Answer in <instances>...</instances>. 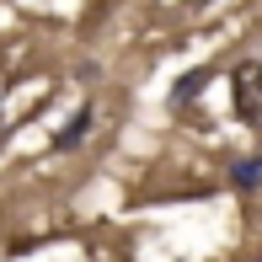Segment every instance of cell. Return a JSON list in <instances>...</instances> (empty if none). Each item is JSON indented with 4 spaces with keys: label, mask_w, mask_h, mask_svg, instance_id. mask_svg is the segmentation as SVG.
<instances>
[{
    "label": "cell",
    "mask_w": 262,
    "mask_h": 262,
    "mask_svg": "<svg viewBox=\"0 0 262 262\" xmlns=\"http://www.w3.org/2000/svg\"><path fill=\"white\" fill-rule=\"evenodd\" d=\"M230 102H235V118L262 134V59H246L230 70Z\"/></svg>",
    "instance_id": "obj_1"
},
{
    "label": "cell",
    "mask_w": 262,
    "mask_h": 262,
    "mask_svg": "<svg viewBox=\"0 0 262 262\" xmlns=\"http://www.w3.org/2000/svg\"><path fill=\"white\" fill-rule=\"evenodd\" d=\"M91 123H97V113H91V102H80V107H75V118H70V123L54 134V150H75L80 139L91 134Z\"/></svg>",
    "instance_id": "obj_2"
},
{
    "label": "cell",
    "mask_w": 262,
    "mask_h": 262,
    "mask_svg": "<svg viewBox=\"0 0 262 262\" xmlns=\"http://www.w3.org/2000/svg\"><path fill=\"white\" fill-rule=\"evenodd\" d=\"M209 75H214V70H193V75H182V80L171 86V107H182V113H187V102L198 97V86H204Z\"/></svg>",
    "instance_id": "obj_3"
},
{
    "label": "cell",
    "mask_w": 262,
    "mask_h": 262,
    "mask_svg": "<svg viewBox=\"0 0 262 262\" xmlns=\"http://www.w3.org/2000/svg\"><path fill=\"white\" fill-rule=\"evenodd\" d=\"M230 182L241 187V193H246V187H257V182H262V161H257V156L235 161V166H230Z\"/></svg>",
    "instance_id": "obj_4"
},
{
    "label": "cell",
    "mask_w": 262,
    "mask_h": 262,
    "mask_svg": "<svg viewBox=\"0 0 262 262\" xmlns=\"http://www.w3.org/2000/svg\"><path fill=\"white\" fill-rule=\"evenodd\" d=\"M0 134H6V64H0Z\"/></svg>",
    "instance_id": "obj_5"
},
{
    "label": "cell",
    "mask_w": 262,
    "mask_h": 262,
    "mask_svg": "<svg viewBox=\"0 0 262 262\" xmlns=\"http://www.w3.org/2000/svg\"><path fill=\"white\" fill-rule=\"evenodd\" d=\"M182 6H214V0H182Z\"/></svg>",
    "instance_id": "obj_6"
}]
</instances>
